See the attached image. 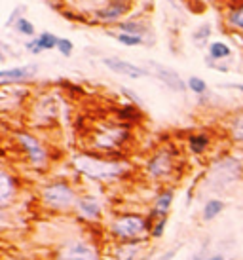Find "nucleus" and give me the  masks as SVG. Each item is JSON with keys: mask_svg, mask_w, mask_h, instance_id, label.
Wrapping results in <instances>:
<instances>
[{"mask_svg": "<svg viewBox=\"0 0 243 260\" xmlns=\"http://www.w3.org/2000/svg\"><path fill=\"white\" fill-rule=\"evenodd\" d=\"M148 241H116L110 249V260H139L148 249Z\"/></svg>", "mask_w": 243, "mask_h": 260, "instance_id": "17", "label": "nucleus"}, {"mask_svg": "<svg viewBox=\"0 0 243 260\" xmlns=\"http://www.w3.org/2000/svg\"><path fill=\"white\" fill-rule=\"evenodd\" d=\"M173 202H175V188L173 186H164L160 188L152 200V205L148 209V220L154 222V220H160V218H169V213H171Z\"/></svg>", "mask_w": 243, "mask_h": 260, "instance_id": "13", "label": "nucleus"}, {"mask_svg": "<svg viewBox=\"0 0 243 260\" xmlns=\"http://www.w3.org/2000/svg\"><path fill=\"white\" fill-rule=\"evenodd\" d=\"M226 209V203L219 200V198H209L207 202L203 203V209H201V220L203 222H211L217 217H221L222 211Z\"/></svg>", "mask_w": 243, "mask_h": 260, "instance_id": "21", "label": "nucleus"}, {"mask_svg": "<svg viewBox=\"0 0 243 260\" xmlns=\"http://www.w3.org/2000/svg\"><path fill=\"white\" fill-rule=\"evenodd\" d=\"M53 260H103V254L93 239L71 238L55 249Z\"/></svg>", "mask_w": 243, "mask_h": 260, "instance_id": "9", "label": "nucleus"}, {"mask_svg": "<svg viewBox=\"0 0 243 260\" xmlns=\"http://www.w3.org/2000/svg\"><path fill=\"white\" fill-rule=\"evenodd\" d=\"M131 6H133L131 2L110 0V2L105 4L103 8H97V10L93 12V17H95V21L101 23V25H110V23H114V27H116L118 23L124 21L129 15Z\"/></svg>", "mask_w": 243, "mask_h": 260, "instance_id": "10", "label": "nucleus"}, {"mask_svg": "<svg viewBox=\"0 0 243 260\" xmlns=\"http://www.w3.org/2000/svg\"><path fill=\"white\" fill-rule=\"evenodd\" d=\"M74 213L78 215L80 220H86L87 224H97L103 220V203L97 196L89 194V192H82Z\"/></svg>", "mask_w": 243, "mask_h": 260, "instance_id": "11", "label": "nucleus"}, {"mask_svg": "<svg viewBox=\"0 0 243 260\" xmlns=\"http://www.w3.org/2000/svg\"><path fill=\"white\" fill-rule=\"evenodd\" d=\"M224 87H228V89H236L239 93L243 95V84H224Z\"/></svg>", "mask_w": 243, "mask_h": 260, "instance_id": "37", "label": "nucleus"}, {"mask_svg": "<svg viewBox=\"0 0 243 260\" xmlns=\"http://www.w3.org/2000/svg\"><path fill=\"white\" fill-rule=\"evenodd\" d=\"M118 2H131L133 4V0H118Z\"/></svg>", "mask_w": 243, "mask_h": 260, "instance_id": "39", "label": "nucleus"}, {"mask_svg": "<svg viewBox=\"0 0 243 260\" xmlns=\"http://www.w3.org/2000/svg\"><path fill=\"white\" fill-rule=\"evenodd\" d=\"M59 120V101L53 93H42L29 101V122L33 127H51Z\"/></svg>", "mask_w": 243, "mask_h": 260, "instance_id": "8", "label": "nucleus"}, {"mask_svg": "<svg viewBox=\"0 0 243 260\" xmlns=\"http://www.w3.org/2000/svg\"><path fill=\"white\" fill-rule=\"evenodd\" d=\"M133 141V125L120 120L114 122H99L93 125L87 135V150L120 156Z\"/></svg>", "mask_w": 243, "mask_h": 260, "instance_id": "3", "label": "nucleus"}, {"mask_svg": "<svg viewBox=\"0 0 243 260\" xmlns=\"http://www.w3.org/2000/svg\"><path fill=\"white\" fill-rule=\"evenodd\" d=\"M14 29L17 35H21L25 38H36V29L33 21L27 19V17H19V19H15L14 23Z\"/></svg>", "mask_w": 243, "mask_h": 260, "instance_id": "26", "label": "nucleus"}, {"mask_svg": "<svg viewBox=\"0 0 243 260\" xmlns=\"http://www.w3.org/2000/svg\"><path fill=\"white\" fill-rule=\"evenodd\" d=\"M148 71H150L152 76H156L167 89H171L175 93H185L186 89H188L186 82L180 78V74L177 73V71H173L171 67L162 65V63H158V61H148Z\"/></svg>", "mask_w": 243, "mask_h": 260, "instance_id": "12", "label": "nucleus"}, {"mask_svg": "<svg viewBox=\"0 0 243 260\" xmlns=\"http://www.w3.org/2000/svg\"><path fill=\"white\" fill-rule=\"evenodd\" d=\"M36 40H38V44H40L42 51L57 50L59 37H55V35H53V32H50V30H44V32H40V35L36 37Z\"/></svg>", "mask_w": 243, "mask_h": 260, "instance_id": "28", "label": "nucleus"}, {"mask_svg": "<svg viewBox=\"0 0 243 260\" xmlns=\"http://www.w3.org/2000/svg\"><path fill=\"white\" fill-rule=\"evenodd\" d=\"M17 194H19V179L8 167H4L0 173V207L2 211H6L15 202Z\"/></svg>", "mask_w": 243, "mask_h": 260, "instance_id": "16", "label": "nucleus"}, {"mask_svg": "<svg viewBox=\"0 0 243 260\" xmlns=\"http://www.w3.org/2000/svg\"><path fill=\"white\" fill-rule=\"evenodd\" d=\"M243 179V159L224 154L213 159L205 171V186L215 194H224Z\"/></svg>", "mask_w": 243, "mask_h": 260, "instance_id": "6", "label": "nucleus"}, {"mask_svg": "<svg viewBox=\"0 0 243 260\" xmlns=\"http://www.w3.org/2000/svg\"><path fill=\"white\" fill-rule=\"evenodd\" d=\"M183 164H185V156L180 154V150L175 145L167 143V145H160L158 148H154L144 158L141 173L144 181L150 184H160L162 188L173 186L180 179Z\"/></svg>", "mask_w": 243, "mask_h": 260, "instance_id": "2", "label": "nucleus"}, {"mask_svg": "<svg viewBox=\"0 0 243 260\" xmlns=\"http://www.w3.org/2000/svg\"><path fill=\"white\" fill-rule=\"evenodd\" d=\"M112 38L122 46H128V48H137V46H143L144 38L137 37V35H128V32H110Z\"/></svg>", "mask_w": 243, "mask_h": 260, "instance_id": "27", "label": "nucleus"}, {"mask_svg": "<svg viewBox=\"0 0 243 260\" xmlns=\"http://www.w3.org/2000/svg\"><path fill=\"white\" fill-rule=\"evenodd\" d=\"M209 256V239H205L203 243H201L200 251H196L194 253V256L190 260H205Z\"/></svg>", "mask_w": 243, "mask_h": 260, "instance_id": "33", "label": "nucleus"}, {"mask_svg": "<svg viewBox=\"0 0 243 260\" xmlns=\"http://www.w3.org/2000/svg\"><path fill=\"white\" fill-rule=\"evenodd\" d=\"M224 21H226V25H228L232 30L243 35V2H239L236 6H230L228 10H226Z\"/></svg>", "mask_w": 243, "mask_h": 260, "instance_id": "23", "label": "nucleus"}, {"mask_svg": "<svg viewBox=\"0 0 243 260\" xmlns=\"http://www.w3.org/2000/svg\"><path fill=\"white\" fill-rule=\"evenodd\" d=\"M116 118H118L120 122H126V123H131V125H133V123L139 122V120L143 118V110H141V107H137V105H133V103H129V105H124V107L118 109Z\"/></svg>", "mask_w": 243, "mask_h": 260, "instance_id": "24", "label": "nucleus"}, {"mask_svg": "<svg viewBox=\"0 0 243 260\" xmlns=\"http://www.w3.org/2000/svg\"><path fill=\"white\" fill-rule=\"evenodd\" d=\"M207 57L211 61H217V63H222L226 59L232 57V48H230L226 42L222 40H213V42L207 46Z\"/></svg>", "mask_w": 243, "mask_h": 260, "instance_id": "22", "label": "nucleus"}, {"mask_svg": "<svg viewBox=\"0 0 243 260\" xmlns=\"http://www.w3.org/2000/svg\"><path fill=\"white\" fill-rule=\"evenodd\" d=\"M211 143H213V139L205 131H194L186 137V148L192 156H198V158L207 154L209 148H211Z\"/></svg>", "mask_w": 243, "mask_h": 260, "instance_id": "19", "label": "nucleus"}, {"mask_svg": "<svg viewBox=\"0 0 243 260\" xmlns=\"http://www.w3.org/2000/svg\"><path fill=\"white\" fill-rule=\"evenodd\" d=\"M211 35H213V27H211L209 23H203V25H200L198 29L194 30L192 40L198 48H205V46L211 44L209 42V40H211Z\"/></svg>", "mask_w": 243, "mask_h": 260, "instance_id": "25", "label": "nucleus"}, {"mask_svg": "<svg viewBox=\"0 0 243 260\" xmlns=\"http://www.w3.org/2000/svg\"><path fill=\"white\" fill-rule=\"evenodd\" d=\"M103 65L107 67L108 71H112L114 74H120V76H126V78L131 80H141L150 76V71L144 69V67H139L135 63H129L122 57H103Z\"/></svg>", "mask_w": 243, "mask_h": 260, "instance_id": "14", "label": "nucleus"}, {"mask_svg": "<svg viewBox=\"0 0 243 260\" xmlns=\"http://www.w3.org/2000/svg\"><path fill=\"white\" fill-rule=\"evenodd\" d=\"M154 258H156V251H154V249H148L139 260H154Z\"/></svg>", "mask_w": 243, "mask_h": 260, "instance_id": "36", "label": "nucleus"}, {"mask_svg": "<svg viewBox=\"0 0 243 260\" xmlns=\"http://www.w3.org/2000/svg\"><path fill=\"white\" fill-rule=\"evenodd\" d=\"M226 133L232 145L243 148V109L232 112L226 118Z\"/></svg>", "mask_w": 243, "mask_h": 260, "instance_id": "18", "label": "nucleus"}, {"mask_svg": "<svg viewBox=\"0 0 243 260\" xmlns=\"http://www.w3.org/2000/svg\"><path fill=\"white\" fill-rule=\"evenodd\" d=\"M165 228H167V218H160V220L150 222V241H158L164 238Z\"/></svg>", "mask_w": 243, "mask_h": 260, "instance_id": "30", "label": "nucleus"}, {"mask_svg": "<svg viewBox=\"0 0 243 260\" xmlns=\"http://www.w3.org/2000/svg\"><path fill=\"white\" fill-rule=\"evenodd\" d=\"M186 86H188V91H192L194 95H198V97H201V95L207 93V82L203 78H200V76H190V78L186 80Z\"/></svg>", "mask_w": 243, "mask_h": 260, "instance_id": "29", "label": "nucleus"}, {"mask_svg": "<svg viewBox=\"0 0 243 260\" xmlns=\"http://www.w3.org/2000/svg\"><path fill=\"white\" fill-rule=\"evenodd\" d=\"M38 73V65L31 63V65L12 67V69H2L0 71V86H21L33 80Z\"/></svg>", "mask_w": 243, "mask_h": 260, "instance_id": "15", "label": "nucleus"}, {"mask_svg": "<svg viewBox=\"0 0 243 260\" xmlns=\"http://www.w3.org/2000/svg\"><path fill=\"white\" fill-rule=\"evenodd\" d=\"M78 198H80V192L67 179L48 181L38 188V203L42 205L44 211L55 213V215L74 213Z\"/></svg>", "mask_w": 243, "mask_h": 260, "instance_id": "4", "label": "nucleus"}, {"mask_svg": "<svg viewBox=\"0 0 243 260\" xmlns=\"http://www.w3.org/2000/svg\"><path fill=\"white\" fill-rule=\"evenodd\" d=\"M12 137H14V143L17 145L19 152L23 154V159L27 161V166L31 169H35L36 173L48 171V167L51 164V154L48 150V146L44 145L33 131L14 129Z\"/></svg>", "mask_w": 243, "mask_h": 260, "instance_id": "7", "label": "nucleus"}, {"mask_svg": "<svg viewBox=\"0 0 243 260\" xmlns=\"http://www.w3.org/2000/svg\"><path fill=\"white\" fill-rule=\"evenodd\" d=\"M71 166L76 175H82L89 181L110 184V182L124 181L133 173V166L124 154L110 156L99 152L84 150L74 152L71 158Z\"/></svg>", "mask_w": 243, "mask_h": 260, "instance_id": "1", "label": "nucleus"}, {"mask_svg": "<svg viewBox=\"0 0 243 260\" xmlns=\"http://www.w3.org/2000/svg\"><path fill=\"white\" fill-rule=\"evenodd\" d=\"M57 51L63 55V57H71L72 51H74V44H72V40H69V38H59Z\"/></svg>", "mask_w": 243, "mask_h": 260, "instance_id": "31", "label": "nucleus"}, {"mask_svg": "<svg viewBox=\"0 0 243 260\" xmlns=\"http://www.w3.org/2000/svg\"><path fill=\"white\" fill-rule=\"evenodd\" d=\"M25 50L29 51V53H33V55L42 53V48H40V44H38V40H36V38H31V40H27V42H25Z\"/></svg>", "mask_w": 243, "mask_h": 260, "instance_id": "35", "label": "nucleus"}, {"mask_svg": "<svg viewBox=\"0 0 243 260\" xmlns=\"http://www.w3.org/2000/svg\"><path fill=\"white\" fill-rule=\"evenodd\" d=\"M120 93L126 95L129 101L133 103V105H137V107H141V109H143V99H141V97H139L133 89H129V87H120Z\"/></svg>", "mask_w": 243, "mask_h": 260, "instance_id": "32", "label": "nucleus"}, {"mask_svg": "<svg viewBox=\"0 0 243 260\" xmlns=\"http://www.w3.org/2000/svg\"><path fill=\"white\" fill-rule=\"evenodd\" d=\"M107 236L112 241H150V220L148 215L128 211L118 213L108 220Z\"/></svg>", "mask_w": 243, "mask_h": 260, "instance_id": "5", "label": "nucleus"}, {"mask_svg": "<svg viewBox=\"0 0 243 260\" xmlns=\"http://www.w3.org/2000/svg\"><path fill=\"white\" fill-rule=\"evenodd\" d=\"M177 253H179V245H173V247H169L167 251H164L162 254H158L154 260H173L177 256Z\"/></svg>", "mask_w": 243, "mask_h": 260, "instance_id": "34", "label": "nucleus"}, {"mask_svg": "<svg viewBox=\"0 0 243 260\" xmlns=\"http://www.w3.org/2000/svg\"><path fill=\"white\" fill-rule=\"evenodd\" d=\"M118 32H128V35H137V37H146L150 32L148 23H144L143 19H124L116 25Z\"/></svg>", "mask_w": 243, "mask_h": 260, "instance_id": "20", "label": "nucleus"}, {"mask_svg": "<svg viewBox=\"0 0 243 260\" xmlns=\"http://www.w3.org/2000/svg\"><path fill=\"white\" fill-rule=\"evenodd\" d=\"M205 260H226L224 258V254H221V253H215V254H209L207 258Z\"/></svg>", "mask_w": 243, "mask_h": 260, "instance_id": "38", "label": "nucleus"}]
</instances>
